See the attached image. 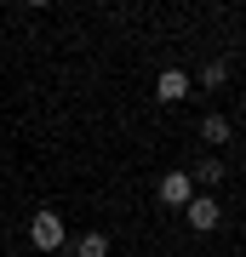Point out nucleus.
Wrapping results in <instances>:
<instances>
[{
    "mask_svg": "<svg viewBox=\"0 0 246 257\" xmlns=\"http://www.w3.org/2000/svg\"><path fill=\"white\" fill-rule=\"evenodd\" d=\"M29 240H35L40 251H57L63 246V217H57V211H35V217H29Z\"/></svg>",
    "mask_w": 246,
    "mask_h": 257,
    "instance_id": "f257e3e1",
    "label": "nucleus"
},
{
    "mask_svg": "<svg viewBox=\"0 0 246 257\" xmlns=\"http://www.w3.org/2000/svg\"><path fill=\"white\" fill-rule=\"evenodd\" d=\"M183 211H189V229H195V234H212V229H218V217H223L218 194H195V200L183 206Z\"/></svg>",
    "mask_w": 246,
    "mask_h": 257,
    "instance_id": "f03ea898",
    "label": "nucleus"
},
{
    "mask_svg": "<svg viewBox=\"0 0 246 257\" xmlns=\"http://www.w3.org/2000/svg\"><path fill=\"white\" fill-rule=\"evenodd\" d=\"M155 194H160L166 206H189V200H195V177H189V172H166Z\"/></svg>",
    "mask_w": 246,
    "mask_h": 257,
    "instance_id": "7ed1b4c3",
    "label": "nucleus"
},
{
    "mask_svg": "<svg viewBox=\"0 0 246 257\" xmlns=\"http://www.w3.org/2000/svg\"><path fill=\"white\" fill-rule=\"evenodd\" d=\"M155 97L160 103H183V97H189V74H183V69H166L160 80H155Z\"/></svg>",
    "mask_w": 246,
    "mask_h": 257,
    "instance_id": "20e7f679",
    "label": "nucleus"
},
{
    "mask_svg": "<svg viewBox=\"0 0 246 257\" xmlns=\"http://www.w3.org/2000/svg\"><path fill=\"white\" fill-rule=\"evenodd\" d=\"M74 257H109V234H103V229L80 234V240H74Z\"/></svg>",
    "mask_w": 246,
    "mask_h": 257,
    "instance_id": "39448f33",
    "label": "nucleus"
},
{
    "mask_svg": "<svg viewBox=\"0 0 246 257\" xmlns=\"http://www.w3.org/2000/svg\"><path fill=\"white\" fill-rule=\"evenodd\" d=\"M201 143H212V149L229 143V120H223V114H206V120H201Z\"/></svg>",
    "mask_w": 246,
    "mask_h": 257,
    "instance_id": "423d86ee",
    "label": "nucleus"
},
{
    "mask_svg": "<svg viewBox=\"0 0 246 257\" xmlns=\"http://www.w3.org/2000/svg\"><path fill=\"white\" fill-rule=\"evenodd\" d=\"M189 177H195V183H206V189H212V183H223V160H212V155H206Z\"/></svg>",
    "mask_w": 246,
    "mask_h": 257,
    "instance_id": "0eeeda50",
    "label": "nucleus"
},
{
    "mask_svg": "<svg viewBox=\"0 0 246 257\" xmlns=\"http://www.w3.org/2000/svg\"><path fill=\"white\" fill-rule=\"evenodd\" d=\"M223 80H229V63H206V69H201V86H212V92H218Z\"/></svg>",
    "mask_w": 246,
    "mask_h": 257,
    "instance_id": "6e6552de",
    "label": "nucleus"
}]
</instances>
